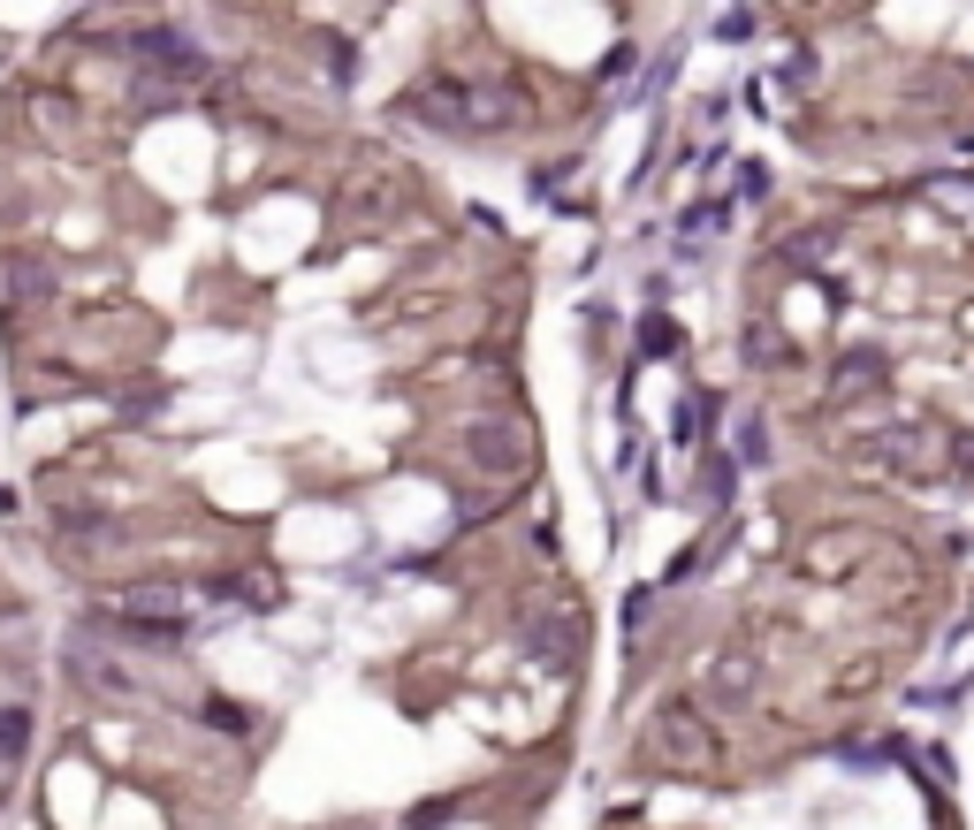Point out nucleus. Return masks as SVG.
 <instances>
[{
	"label": "nucleus",
	"instance_id": "2",
	"mask_svg": "<svg viewBox=\"0 0 974 830\" xmlns=\"http://www.w3.org/2000/svg\"><path fill=\"white\" fill-rule=\"evenodd\" d=\"M404 115H419V123H434V130H450V138H473V84L442 77V84L411 92V100H404Z\"/></svg>",
	"mask_w": 974,
	"mask_h": 830
},
{
	"label": "nucleus",
	"instance_id": "4",
	"mask_svg": "<svg viewBox=\"0 0 974 830\" xmlns=\"http://www.w3.org/2000/svg\"><path fill=\"white\" fill-rule=\"evenodd\" d=\"M640 350H648V358H662V350H677V328H670L662 313H648V328H640Z\"/></svg>",
	"mask_w": 974,
	"mask_h": 830
},
{
	"label": "nucleus",
	"instance_id": "3",
	"mask_svg": "<svg viewBox=\"0 0 974 830\" xmlns=\"http://www.w3.org/2000/svg\"><path fill=\"white\" fill-rule=\"evenodd\" d=\"M23 747H31V708H0V754L15 762Z\"/></svg>",
	"mask_w": 974,
	"mask_h": 830
},
{
	"label": "nucleus",
	"instance_id": "1",
	"mask_svg": "<svg viewBox=\"0 0 974 830\" xmlns=\"http://www.w3.org/2000/svg\"><path fill=\"white\" fill-rule=\"evenodd\" d=\"M100 618H115V633H138V641H183L190 633V618H183V602L161 595V587H130V595H115Z\"/></svg>",
	"mask_w": 974,
	"mask_h": 830
}]
</instances>
